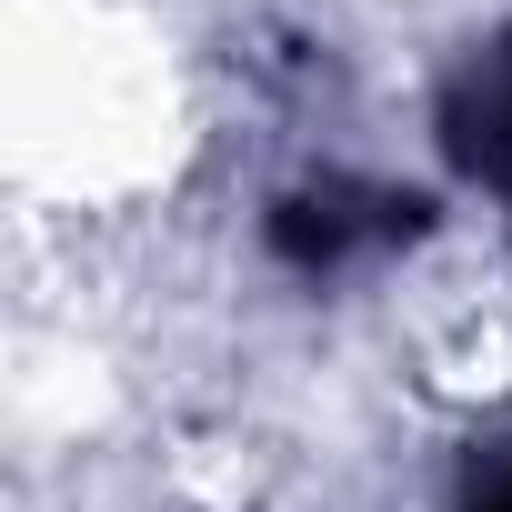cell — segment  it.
Returning a JSON list of instances; mask_svg holds the SVG:
<instances>
[{
	"label": "cell",
	"mask_w": 512,
	"mask_h": 512,
	"mask_svg": "<svg viewBox=\"0 0 512 512\" xmlns=\"http://www.w3.org/2000/svg\"><path fill=\"white\" fill-rule=\"evenodd\" d=\"M472 512H512V472H502V482H492V492H482Z\"/></svg>",
	"instance_id": "cell-2"
},
{
	"label": "cell",
	"mask_w": 512,
	"mask_h": 512,
	"mask_svg": "<svg viewBox=\"0 0 512 512\" xmlns=\"http://www.w3.org/2000/svg\"><path fill=\"white\" fill-rule=\"evenodd\" d=\"M412 211H422V201L352 191V181H322V191H302V201H282V211H272V241H282V262H302V272H332V262H352L362 241H402V231H412Z\"/></svg>",
	"instance_id": "cell-1"
}]
</instances>
